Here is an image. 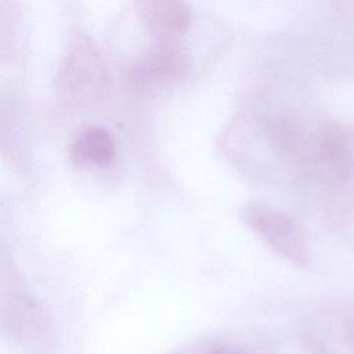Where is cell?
<instances>
[{
	"label": "cell",
	"mask_w": 354,
	"mask_h": 354,
	"mask_svg": "<svg viewBox=\"0 0 354 354\" xmlns=\"http://www.w3.org/2000/svg\"><path fill=\"white\" fill-rule=\"evenodd\" d=\"M106 65L86 35H76L69 43L57 72L59 91L75 102H90L108 88Z\"/></svg>",
	"instance_id": "6da1fadb"
},
{
	"label": "cell",
	"mask_w": 354,
	"mask_h": 354,
	"mask_svg": "<svg viewBox=\"0 0 354 354\" xmlns=\"http://www.w3.org/2000/svg\"><path fill=\"white\" fill-rule=\"evenodd\" d=\"M241 218L277 253L296 263L307 260L301 230L288 214L260 202H249L242 206Z\"/></svg>",
	"instance_id": "7a4b0ae2"
},
{
	"label": "cell",
	"mask_w": 354,
	"mask_h": 354,
	"mask_svg": "<svg viewBox=\"0 0 354 354\" xmlns=\"http://www.w3.org/2000/svg\"><path fill=\"white\" fill-rule=\"evenodd\" d=\"M189 69L187 51L176 41H158L130 69L129 79L138 91L167 88L185 77Z\"/></svg>",
	"instance_id": "3957f363"
},
{
	"label": "cell",
	"mask_w": 354,
	"mask_h": 354,
	"mask_svg": "<svg viewBox=\"0 0 354 354\" xmlns=\"http://www.w3.org/2000/svg\"><path fill=\"white\" fill-rule=\"evenodd\" d=\"M136 14L158 41H176L191 26L189 4L178 0H140Z\"/></svg>",
	"instance_id": "277c9868"
},
{
	"label": "cell",
	"mask_w": 354,
	"mask_h": 354,
	"mask_svg": "<svg viewBox=\"0 0 354 354\" xmlns=\"http://www.w3.org/2000/svg\"><path fill=\"white\" fill-rule=\"evenodd\" d=\"M116 155L113 136L101 126L80 129L69 145V156L76 166L105 167Z\"/></svg>",
	"instance_id": "5b68a950"
},
{
	"label": "cell",
	"mask_w": 354,
	"mask_h": 354,
	"mask_svg": "<svg viewBox=\"0 0 354 354\" xmlns=\"http://www.w3.org/2000/svg\"><path fill=\"white\" fill-rule=\"evenodd\" d=\"M343 350L346 354H354V326L347 330L346 343H343Z\"/></svg>",
	"instance_id": "8992f818"
},
{
	"label": "cell",
	"mask_w": 354,
	"mask_h": 354,
	"mask_svg": "<svg viewBox=\"0 0 354 354\" xmlns=\"http://www.w3.org/2000/svg\"><path fill=\"white\" fill-rule=\"evenodd\" d=\"M209 354H246V353L236 347H218V348L210 351Z\"/></svg>",
	"instance_id": "52a82bcc"
}]
</instances>
